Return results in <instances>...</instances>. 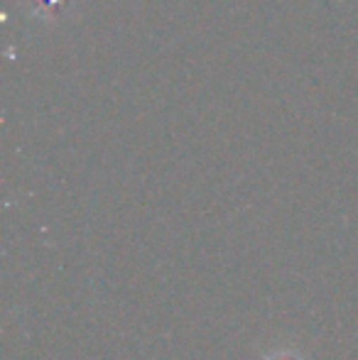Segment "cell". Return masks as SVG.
Wrapping results in <instances>:
<instances>
[{
  "label": "cell",
  "instance_id": "1",
  "mask_svg": "<svg viewBox=\"0 0 358 360\" xmlns=\"http://www.w3.org/2000/svg\"><path fill=\"white\" fill-rule=\"evenodd\" d=\"M270 360H297L292 353H280V356H272Z\"/></svg>",
  "mask_w": 358,
  "mask_h": 360
}]
</instances>
